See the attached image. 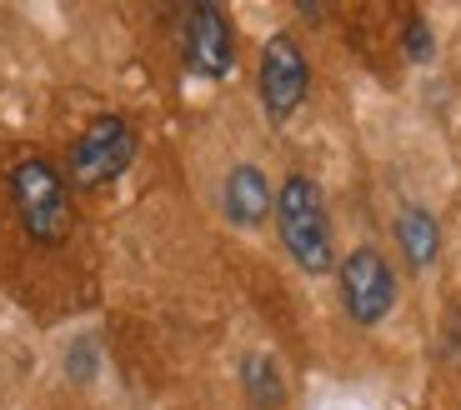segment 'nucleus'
I'll list each match as a JSON object with an SVG mask.
<instances>
[{
  "label": "nucleus",
  "instance_id": "obj_7",
  "mask_svg": "<svg viewBox=\"0 0 461 410\" xmlns=\"http://www.w3.org/2000/svg\"><path fill=\"white\" fill-rule=\"evenodd\" d=\"M221 205H226L230 226H261V220L276 210V191L266 185V175L256 171V165H236V171L226 175Z\"/></svg>",
  "mask_w": 461,
  "mask_h": 410
},
{
  "label": "nucleus",
  "instance_id": "obj_3",
  "mask_svg": "<svg viewBox=\"0 0 461 410\" xmlns=\"http://www.w3.org/2000/svg\"><path fill=\"white\" fill-rule=\"evenodd\" d=\"M136 156V130L121 120V115H95L91 126L81 130V140L70 146V181L81 191H95V185H111L115 175L131 165Z\"/></svg>",
  "mask_w": 461,
  "mask_h": 410
},
{
  "label": "nucleus",
  "instance_id": "obj_6",
  "mask_svg": "<svg viewBox=\"0 0 461 410\" xmlns=\"http://www.w3.org/2000/svg\"><path fill=\"white\" fill-rule=\"evenodd\" d=\"M181 50H185V66L206 80L230 76L236 66V31H230V15L221 5H191L181 25Z\"/></svg>",
  "mask_w": 461,
  "mask_h": 410
},
{
  "label": "nucleus",
  "instance_id": "obj_1",
  "mask_svg": "<svg viewBox=\"0 0 461 410\" xmlns=\"http://www.w3.org/2000/svg\"><path fill=\"white\" fill-rule=\"evenodd\" d=\"M276 230L291 261L306 275L331 271V216H326V195L312 175H286L276 191Z\"/></svg>",
  "mask_w": 461,
  "mask_h": 410
},
{
  "label": "nucleus",
  "instance_id": "obj_8",
  "mask_svg": "<svg viewBox=\"0 0 461 410\" xmlns=\"http://www.w3.org/2000/svg\"><path fill=\"white\" fill-rule=\"evenodd\" d=\"M241 386H246V396H251L256 410H281L286 406V380H281L276 361H271L266 351H251L241 361Z\"/></svg>",
  "mask_w": 461,
  "mask_h": 410
},
{
  "label": "nucleus",
  "instance_id": "obj_5",
  "mask_svg": "<svg viewBox=\"0 0 461 410\" xmlns=\"http://www.w3.org/2000/svg\"><path fill=\"white\" fill-rule=\"evenodd\" d=\"M312 91V66H306V50L296 46V35H271L261 50V101L271 120H291L296 105Z\"/></svg>",
  "mask_w": 461,
  "mask_h": 410
},
{
  "label": "nucleus",
  "instance_id": "obj_4",
  "mask_svg": "<svg viewBox=\"0 0 461 410\" xmlns=\"http://www.w3.org/2000/svg\"><path fill=\"white\" fill-rule=\"evenodd\" d=\"M341 300H346V316L357 325H376V320L392 316L396 306V275L386 265V255L361 245L341 261Z\"/></svg>",
  "mask_w": 461,
  "mask_h": 410
},
{
  "label": "nucleus",
  "instance_id": "obj_2",
  "mask_svg": "<svg viewBox=\"0 0 461 410\" xmlns=\"http://www.w3.org/2000/svg\"><path fill=\"white\" fill-rule=\"evenodd\" d=\"M11 195L15 210H21V226L31 230L41 245H60L70 236V220H76V205H70L66 175L41 156H21L11 165Z\"/></svg>",
  "mask_w": 461,
  "mask_h": 410
},
{
  "label": "nucleus",
  "instance_id": "obj_9",
  "mask_svg": "<svg viewBox=\"0 0 461 410\" xmlns=\"http://www.w3.org/2000/svg\"><path fill=\"white\" fill-rule=\"evenodd\" d=\"M396 240H402L406 261H411L416 271H427V265L437 261V251H441V230H437V220H431L427 210H416V205L396 216Z\"/></svg>",
  "mask_w": 461,
  "mask_h": 410
},
{
  "label": "nucleus",
  "instance_id": "obj_10",
  "mask_svg": "<svg viewBox=\"0 0 461 410\" xmlns=\"http://www.w3.org/2000/svg\"><path fill=\"white\" fill-rule=\"evenodd\" d=\"M406 50H411L416 60H427V56H431V31H427V21H421V15L406 25Z\"/></svg>",
  "mask_w": 461,
  "mask_h": 410
}]
</instances>
